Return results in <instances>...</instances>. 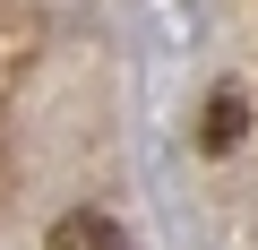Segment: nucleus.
I'll list each match as a JSON object with an SVG mask.
<instances>
[{
	"instance_id": "nucleus-1",
	"label": "nucleus",
	"mask_w": 258,
	"mask_h": 250,
	"mask_svg": "<svg viewBox=\"0 0 258 250\" xmlns=\"http://www.w3.org/2000/svg\"><path fill=\"white\" fill-rule=\"evenodd\" d=\"M43 250H129V233H120L112 207H60L52 233H43Z\"/></svg>"
},
{
	"instance_id": "nucleus-2",
	"label": "nucleus",
	"mask_w": 258,
	"mask_h": 250,
	"mask_svg": "<svg viewBox=\"0 0 258 250\" xmlns=\"http://www.w3.org/2000/svg\"><path fill=\"white\" fill-rule=\"evenodd\" d=\"M198 147H207V156L249 147V95H241V86H215V95H207V112H198Z\"/></svg>"
}]
</instances>
